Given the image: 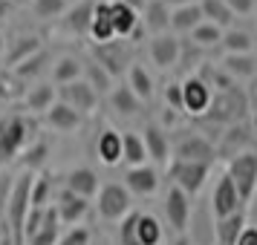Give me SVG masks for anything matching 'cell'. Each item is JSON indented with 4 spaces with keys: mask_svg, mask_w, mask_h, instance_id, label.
<instances>
[{
    "mask_svg": "<svg viewBox=\"0 0 257 245\" xmlns=\"http://www.w3.org/2000/svg\"><path fill=\"white\" fill-rule=\"evenodd\" d=\"M35 139H38V124L32 116H21V113L3 116L0 118V167L18 159Z\"/></svg>",
    "mask_w": 257,
    "mask_h": 245,
    "instance_id": "1",
    "label": "cell"
},
{
    "mask_svg": "<svg viewBox=\"0 0 257 245\" xmlns=\"http://www.w3.org/2000/svg\"><path fill=\"white\" fill-rule=\"evenodd\" d=\"M61 222L52 205L47 208H29L26 219L21 225V236L18 245H58L61 239Z\"/></svg>",
    "mask_w": 257,
    "mask_h": 245,
    "instance_id": "2",
    "label": "cell"
},
{
    "mask_svg": "<svg viewBox=\"0 0 257 245\" xmlns=\"http://www.w3.org/2000/svg\"><path fill=\"white\" fill-rule=\"evenodd\" d=\"M171 162H199V164H214L217 150L214 141L199 133V130H179L171 139Z\"/></svg>",
    "mask_w": 257,
    "mask_h": 245,
    "instance_id": "3",
    "label": "cell"
},
{
    "mask_svg": "<svg viewBox=\"0 0 257 245\" xmlns=\"http://www.w3.org/2000/svg\"><path fill=\"white\" fill-rule=\"evenodd\" d=\"M245 110H248V95L240 87H231L225 93H214L208 113L202 118L214 121L217 127H231V124H243Z\"/></svg>",
    "mask_w": 257,
    "mask_h": 245,
    "instance_id": "4",
    "label": "cell"
},
{
    "mask_svg": "<svg viewBox=\"0 0 257 245\" xmlns=\"http://www.w3.org/2000/svg\"><path fill=\"white\" fill-rule=\"evenodd\" d=\"M225 176H228L231 185L237 187V196L243 202V208L251 205V199H254V193H257V147L228 159V162H225Z\"/></svg>",
    "mask_w": 257,
    "mask_h": 245,
    "instance_id": "5",
    "label": "cell"
},
{
    "mask_svg": "<svg viewBox=\"0 0 257 245\" xmlns=\"http://www.w3.org/2000/svg\"><path fill=\"white\" fill-rule=\"evenodd\" d=\"M95 210H98V216L104 222H121L133 210V196L124 190V185L107 182L95 193Z\"/></svg>",
    "mask_w": 257,
    "mask_h": 245,
    "instance_id": "6",
    "label": "cell"
},
{
    "mask_svg": "<svg viewBox=\"0 0 257 245\" xmlns=\"http://www.w3.org/2000/svg\"><path fill=\"white\" fill-rule=\"evenodd\" d=\"M168 179H171V185L179 187L185 196H197L202 185H205V179H208L211 167L214 164H199V162H168Z\"/></svg>",
    "mask_w": 257,
    "mask_h": 245,
    "instance_id": "7",
    "label": "cell"
},
{
    "mask_svg": "<svg viewBox=\"0 0 257 245\" xmlns=\"http://www.w3.org/2000/svg\"><path fill=\"white\" fill-rule=\"evenodd\" d=\"M93 58L101 70H107L113 78H118L121 72H127V67L133 64V55H130V47L124 41H110V44H93Z\"/></svg>",
    "mask_w": 257,
    "mask_h": 245,
    "instance_id": "8",
    "label": "cell"
},
{
    "mask_svg": "<svg viewBox=\"0 0 257 245\" xmlns=\"http://www.w3.org/2000/svg\"><path fill=\"white\" fill-rule=\"evenodd\" d=\"M162 210H165V219H168V225H171V231H174L176 236L188 231V225H191V213H194V202H191V196H185L179 187L168 185Z\"/></svg>",
    "mask_w": 257,
    "mask_h": 245,
    "instance_id": "9",
    "label": "cell"
},
{
    "mask_svg": "<svg viewBox=\"0 0 257 245\" xmlns=\"http://www.w3.org/2000/svg\"><path fill=\"white\" fill-rule=\"evenodd\" d=\"M179 90H182V113H188L194 118H202L208 113L214 93L199 75H188L185 81H179Z\"/></svg>",
    "mask_w": 257,
    "mask_h": 245,
    "instance_id": "10",
    "label": "cell"
},
{
    "mask_svg": "<svg viewBox=\"0 0 257 245\" xmlns=\"http://www.w3.org/2000/svg\"><path fill=\"white\" fill-rule=\"evenodd\" d=\"M58 101L72 107V110L84 118V116H93L95 113V107H98V93L81 78V81H72V84L58 87Z\"/></svg>",
    "mask_w": 257,
    "mask_h": 245,
    "instance_id": "11",
    "label": "cell"
},
{
    "mask_svg": "<svg viewBox=\"0 0 257 245\" xmlns=\"http://www.w3.org/2000/svg\"><path fill=\"white\" fill-rule=\"evenodd\" d=\"M61 187H64L67 193H72V196L93 202L95 193H98V187H101V182H98V173H95L93 167H72V170L64 173Z\"/></svg>",
    "mask_w": 257,
    "mask_h": 245,
    "instance_id": "12",
    "label": "cell"
},
{
    "mask_svg": "<svg viewBox=\"0 0 257 245\" xmlns=\"http://www.w3.org/2000/svg\"><path fill=\"white\" fill-rule=\"evenodd\" d=\"M237 210H243V202L237 196V187L231 185V179L222 173L217 179L214 190H211V213H214V222L225 219V216H231Z\"/></svg>",
    "mask_w": 257,
    "mask_h": 245,
    "instance_id": "13",
    "label": "cell"
},
{
    "mask_svg": "<svg viewBox=\"0 0 257 245\" xmlns=\"http://www.w3.org/2000/svg\"><path fill=\"white\" fill-rule=\"evenodd\" d=\"M52 208H55V213H58L61 228H64V225H67V228H75V225H81V222L87 219L90 202L72 196V193H67V190L61 187L58 193H55V199H52Z\"/></svg>",
    "mask_w": 257,
    "mask_h": 245,
    "instance_id": "14",
    "label": "cell"
},
{
    "mask_svg": "<svg viewBox=\"0 0 257 245\" xmlns=\"http://www.w3.org/2000/svg\"><path fill=\"white\" fill-rule=\"evenodd\" d=\"M142 133H145L142 144H145V153H148V162H153V167L171 162V133L162 130L156 121H148Z\"/></svg>",
    "mask_w": 257,
    "mask_h": 245,
    "instance_id": "15",
    "label": "cell"
},
{
    "mask_svg": "<svg viewBox=\"0 0 257 245\" xmlns=\"http://www.w3.org/2000/svg\"><path fill=\"white\" fill-rule=\"evenodd\" d=\"M251 147H257L254 136H251L243 124H231V127H225L222 130V136H220V144H214L217 159H225V162L234 159V156H240V153H245V150H251Z\"/></svg>",
    "mask_w": 257,
    "mask_h": 245,
    "instance_id": "16",
    "label": "cell"
},
{
    "mask_svg": "<svg viewBox=\"0 0 257 245\" xmlns=\"http://www.w3.org/2000/svg\"><path fill=\"white\" fill-rule=\"evenodd\" d=\"M179 49H182V41L171 32L165 35H153L151 44H148V52H151V61L159 67V70H176L179 67Z\"/></svg>",
    "mask_w": 257,
    "mask_h": 245,
    "instance_id": "17",
    "label": "cell"
},
{
    "mask_svg": "<svg viewBox=\"0 0 257 245\" xmlns=\"http://www.w3.org/2000/svg\"><path fill=\"white\" fill-rule=\"evenodd\" d=\"M159 170L153 164H142V167H127L124 170V190L130 196H153L159 190Z\"/></svg>",
    "mask_w": 257,
    "mask_h": 245,
    "instance_id": "18",
    "label": "cell"
},
{
    "mask_svg": "<svg viewBox=\"0 0 257 245\" xmlns=\"http://www.w3.org/2000/svg\"><path fill=\"white\" fill-rule=\"evenodd\" d=\"M55 101H58V87L52 81H35L24 95V107L29 116H44Z\"/></svg>",
    "mask_w": 257,
    "mask_h": 245,
    "instance_id": "19",
    "label": "cell"
},
{
    "mask_svg": "<svg viewBox=\"0 0 257 245\" xmlns=\"http://www.w3.org/2000/svg\"><path fill=\"white\" fill-rule=\"evenodd\" d=\"M81 121H84V118L78 116L72 107L64 104V101H55V104L44 113V124H47L52 133H64V136L75 133V130L81 127Z\"/></svg>",
    "mask_w": 257,
    "mask_h": 245,
    "instance_id": "20",
    "label": "cell"
},
{
    "mask_svg": "<svg viewBox=\"0 0 257 245\" xmlns=\"http://www.w3.org/2000/svg\"><path fill=\"white\" fill-rule=\"evenodd\" d=\"M139 24H142V29L151 32V38L165 35L168 26H171V9L165 6V0H145V6L139 12Z\"/></svg>",
    "mask_w": 257,
    "mask_h": 245,
    "instance_id": "21",
    "label": "cell"
},
{
    "mask_svg": "<svg viewBox=\"0 0 257 245\" xmlns=\"http://www.w3.org/2000/svg\"><path fill=\"white\" fill-rule=\"evenodd\" d=\"M93 6L95 0H78L72 3L67 15H64V29L72 38H87L90 35V18H93Z\"/></svg>",
    "mask_w": 257,
    "mask_h": 245,
    "instance_id": "22",
    "label": "cell"
},
{
    "mask_svg": "<svg viewBox=\"0 0 257 245\" xmlns=\"http://www.w3.org/2000/svg\"><path fill=\"white\" fill-rule=\"evenodd\" d=\"M87 38L93 44H110V41H116V35H113V21H110V3L107 0H95L93 18H90V35Z\"/></svg>",
    "mask_w": 257,
    "mask_h": 245,
    "instance_id": "23",
    "label": "cell"
},
{
    "mask_svg": "<svg viewBox=\"0 0 257 245\" xmlns=\"http://www.w3.org/2000/svg\"><path fill=\"white\" fill-rule=\"evenodd\" d=\"M41 49H44V41L38 35H21V38H15V41H9V49L3 52V64H6L9 70H15L21 61L32 58Z\"/></svg>",
    "mask_w": 257,
    "mask_h": 245,
    "instance_id": "24",
    "label": "cell"
},
{
    "mask_svg": "<svg viewBox=\"0 0 257 245\" xmlns=\"http://www.w3.org/2000/svg\"><path fill=\"white\" fill-rule=\"evenodd\" d=\"M202 21H205V18H202L199 3H188V6L171 9V26H168V32H171V35H191Z\"/></svg>",
    "mask_w": 257,
    "mask_h": 245,
    "instance_id": "25",
    "label": "cell"
},
{
    "mask_svg": "<svg viewBox=\"0 0 257 245\" xmlns=\"http://www.w3.org/2000/svg\"><path fill=\"white\" fill-rule=\"evenodd\" d=\"M107 101H110V107H113V113L121 116V118H136L142 113V101L130 93L127 84H116V87L107 93Z\"/></svg>",
    "mask_w": 257,
    "mask_h": 245,
    "instance_id": "26",
    "label": "cell"
},
{
    "mask_svg": "<svg viewBox=\"0 0 257 245\" xmlns=\"http://www.w3.org/2000/svg\"><path fill=\"white\" fill-rule=\"evenodd\" d=\"M81 75H84V61L75 58V55H61V58L49 67V81L55 84V87L81 81Z\"/></svg>",
    "mask_w": 257,
    "mask_h": 245,
    "instance_id": "27",
    "label": "cell"
},
{
    "mask_svg": "<svg viewBox=\"0 0 257 245\" xmlns=\"http://www.w3.org/2000/svg\"><path fill=\"white\" fill-rule=\"evenodd\" d=\"M220 70L225 72L234 84L248 81V78L257 75V61H254V55H222Z\"/></svg>",
    "mask_w": 257,
    "mask_h": 245,
    "instance_id": "28",
    "label": "cell"
},
{
    "mask_svg": "<svg viewBox=\"0 0 257 245\" xmlns=\"http://www.w3.org/2000/svg\"><path fill=\"white\" fill-rule=\"evenodd\" d=\"M136 239H139V245H162L165 225L159 222V216L136 210Z\"/></svg>",
    "mask_w": 257,
    "mask_h": 245,
    "instance_id": "29",
    "label": "cell"
},
{
    "mask_svg": "<svg viewBox=\"0 0 257 245\" xmlns=\"http://www.w3.org/2000/svg\"><path fill=\"white\" fill-rule=\"evenodd\" d=\"M95 153H98L101 164L116 167V164L121 162V133H116L113 127L101 130V136H98V141H95Z\"/></svg>",
    "mask_w": 257,
    "mask_h": 245,
    "instance_id": "30",
    "label": "cell"
},
{
    "mask_svg": "<svg viewBox=\"0 0 257 245\" xmlns=\"http://www.w3.org/2000/svg\"><path fill=\"white\" fill-rule=\"evenodd\" d=\"M220 47L225 49V55H251V52H254V35L245 32V29L231 26V29L222 32Z\"/></svg>",
    "mask_w": 257,
    "mask_h": 245,
    "instance_id": "31",
    "label": "cell"
},
{
    "mask_svg": "<svg viewBox=\"0 0 257 245\" xmlns=\"http://www.w3.org/2000/svg\"><path fill=\"white\" fill-rule=\"evenodd\" d=\"M124 84L130 87V93L136 95L142 104L153 98V78H151V72L145 70L142 64H130L127 67V81Z\"/></svg>",
    "mask_w": 257,
    "mask_h": 245,
    "instance_id": "32",
    "label": "cell"
},
{
    "mask_svg": "<svg viewBox=\"0 0 257 245\" xmlns=\"http://www.w3.org/2000/svg\"><path fill=\"white\" fill-rule=\"evenodd\" d=\"M55 199V182L47 170H38L32 179V190H29V208H47Z\"/></svg>",
    "mask_w": 257,
    "mask_h": 245,
    "instance_id": "33",
    "label": "cell"
},
{
    "mask_svg": "<svg viewBox=\"0 0 257 245\" xmlns=\"http://www.w3.org/2000/svg\"><path fill=\"white\" fill-rule=\"evenodd\" d=\"M47 64H49V52L47 49H41V52H35L32 58H26L21 61L18 67L12 70V75L18 78V81H29V84H35L44 72H47Z\"/></svg>",
    "mask_w": 257,
    "mask_h": 245,
    "instance_id": "34",
    "label": "cell"
},
{
    "mask_svg": "<svg viewBox=\"0 0 257 245\" xmlns=\"http://www.w3.org/2000/svg\"><path fill=\"white\" fill-rule=\"evenodd\" d=\"M121 162L127 167H142L148 164V153H145V144H142V136L139 133H121Z\"/></svg>",
    "mask_w": 257,
    "mask_h": 245,
    "instance_id": "35",
    "label": "cell"
},
{
    "mask_svg": "<svg viewBox=\"0 0 257 245\" xmlns=\"http://www.w3.org/2000/svg\"><path fill=\"white\" fill-rule=\"evenodd\" d=\"M245 228V210H237L225 219L214 222V233H217V245H234V239L240 236V231Z\"/></svg>",
    "mask_w": 257,
    "mask_h": 245,
    "instance_id": "36",
    "label": "cell"
},
{
    "mask_svg": "<svg viewBox=\"0 0 257 245\" xmlns=\"http://www.w3.org/2000/svg\"><path fill=\"white\" fill-rule=\"evenodd\" d=\"M199 9H202V18H205L208 24L220 26L222 32L234 26V15L228 12L225 0H199Z\"/></svg>",
    "mask_w": 257,
    "mask_h": 245,
    "instance_id": "37",
    "label": "cell"
},
{
    "mask_svg": "<svg viewBox=\"0 0 257 245\" xmlns=\"http://www.w3.org/2000/svg\"><path fill=\"white\" fill-rule=\"evenodd\" d=\"M81 78L93 87L95 93H98V98H101V95H107L113 87H116V78H113L107 70H101L95 61H84V75H81Z\"/></svg>",
    "mask_w": 257,
    "mask_h": 245,
    "instance_id": "38",
    "label": "cell"
},
{
    "mask_svg": "<svg viewBox=\"0 0 257 245\" xmlns=\"http://www.w3.org/2000/svg\"><path fill=\"white\" fill-rule=\"evenodd\" d=\"M220 41H222V29L220 26H214L208 24V21H202V24L191 32V47H197V49H214V47H220Z\"/></svg>",
    "mask_w": 257,
    "mask_h": 245,
    "instance_id": "39",
    "label": "cell"
},
{
    "mask_svg": "<svg viewBox=\"0 0 257 245\" xmlns=\"http://www.w3.org/2000/svg\"><path fill=\"white\" fill-rule=\"evenodd\" d=\"M70 6V0H32V15L38 21H58L67 15Z\"/></svg>",
    "mask_w": 257,
    "mask_h": 245,
    "instance_id": "40",
    "label": "cell"
},
{
    "mask_svg": "<svg viewBox=\"0 0 257 245\" xmlns=\"http://www.w3.org/2000/svg\"><path fill=\"white\" fill-rule=\"evenodd\" d=\"M47 153H49V144L41 136H38L29 147H26L21 156H24V170H32V173H38L41 167H44V162H47Z\"/></svg>",
    "mask_w": 257,
    "mask_h": 245,
    "instance_id": "41",
    "label": "cell"
},
{
    "mask_svg": "<svg viewBox=\"0 0 257 245\" xmlns=\"http://www.w3.org/2000/svg\"><path fill=\"white\" fill-rule=\"evenodd\" d=\"M93 242V231L87 225H75V228H67L61 233L58 245H90Z\"/></svg>",
    "mask_w": 257,
    "mask_h": 245,
    "instance_id": "42",
    "label": "cell"
},
{
    "mask_svg": "<svg viewBox=\"0 0 257 245\" xmlns=\"http://www.w3.org/2000/svg\"><path fill=\"white\" fill-rule=\"evenodd\" d=\"M118 245H139V239H136V210H130L118 225Z\"/></svg>",
    "mask_w": 257,
    "mask_h": 245,
    "instance_id": "43",
    "label": "cell"
},
{
    "mask_svg": "<svg viewBox=\"0 0 257 245\" xmlns=\"http://www.w3.org/2000/svg\"><path fill=\"white\" fill-rule=\"evenodd\" d=\"M225 6L234 18H248L257 12V0H225Z\"/></svg>",
    "mask_w": 257,
    "mask_h": 245,
    "instance_id": "44",
    "label": "cell"
},
{
    "mask_svg": "<svg viewBox=\"0 0 257 245\" xmlns=\"http://www.w3.org/2000/svg\"><path fill=\"white\" fill-rule=\"evenodd\" d=\"M165 107L174 110V113H182V90H179V81L165 87Z\"/></svg>",
    "mask_w": 257,
    "mask_h": 245,
    "instance_id": "45",
    "label": "cell"
},
{
    "mask_svg": "<svg viewBox=\"0 0 257 245\" xmlns=\"http://www.w3.org/2000/svg\"><path fill=\"white\" fill-rule=\"evenodd\" d=\"M9 193H12V176L0 173V219H3V210H6V202H9Z\"/></svg>",
    "mask_w": 257,
    "mask_h": 245,
    "instance_id": "46",
    "label": "cell"
},
{
    "mask_svg": "<svg viewBox=\"0 0 257 245\" xmlns=\"http://www.w3.org/2000/svg\"><path fill=\"white\" fill-rule=\"evenodd\" d=\"M234 245H257V228L254 225H245L243 231H240V236L234 239Z\"/></svg>",
    "mask_w": 257,
    "mask_h": 245,
    "instance_id": "47",
    "label": "cell"
},
{
    "mask_svg": "<svg viewBox=\"0 0 257 245\" xmlns=\"http://www.w3.org/2000/svg\"><path fill=\"white\" fill-rule=\"evenodd\" d=\"M188 3H199V0H165L168 9H179V6H188Z\"/></svg>",
    "mask_w": 257,
    "mask_h": 245,
    "instance_id": "48",
    "label": "cell"
},
{
    "mask_svg": "<svg viewBox=\"0 0 257 245\" xmlns=\"http://www.w3.org/2000/svg\"><path fill=\"white\" fill-rule=\"evenodd\" d=\"M118 3H124V6H130L133 12H142V6H145V0H118Z\"/></svg>",
    "mask_w": 257,
    "mask_h": 245,
    "instance_id": "49",
    "label": "cell"
},
{
    "mask_svg": "<svg viewBox=\"0 0 257 245\" xmlns=\"http://www.w3.org/2000/svg\"><path fill=\"white\" fill-rule=\"evenodd\" d=\"M174 245H194V242H191V236H188V233H179V236L174 239Z\"/></svg>",
    "mask_w": 257,
    "mask_h": 245,
    "instance_id": "50",
    "label": "cell"
},
{
    "mask_svg": "<svg viewBox=\"0 0 257 245\" xmlns=\"http://www.w3.org/2000/svg\"><path fill=\"white\" fill-rule=\"evenodd\" d=\"M251 136H254V141H257V113H254V130H251Z\"/></svg>",
    "mask_w": 257,
    "mask_h": 245,
    "instance_id": "51",
    "label": "cell"
},
{
    "mask_svg": "<svg viewBox=\"0 0 257 245\" xmlns=\"http://www.w3.org/2000/svg\"><path fill=\"white\" fill-rule=\"evenodd\" d=\"M251 55H254V61H257V38H254V52H251Z\"/></svg>",
    "mask_w": 257,
    "mask_h": 245,
    "instance_id": "52",
    "label": "cell"
},
{
    "mask_svg": "<svg viewBox=\"0 0 257 245\" xmlns=\"http://www.w3.org/2000/svg\"><path fill=\"white\" fill-rule=\"evenodd\" d=\"M0 49H3V41H0Z\"/></svg>",
    "mask_w": 257,
    "mask_h": 245,
    "instance_id": "53",
    "label": "cell"
}]
</instances>
